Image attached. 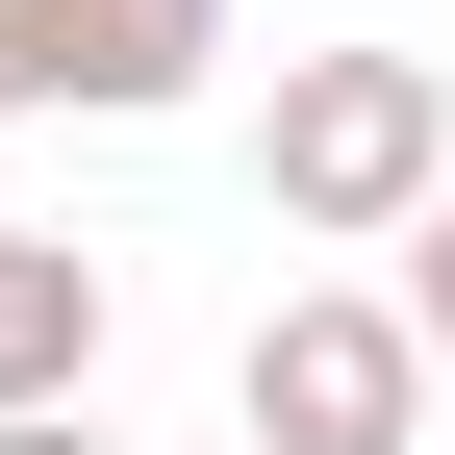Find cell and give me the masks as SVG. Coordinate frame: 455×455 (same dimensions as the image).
Returning a JSON list of instances; mask_svg holds the SVG:
<instances>
[{"instance_id": "obj_1", "label": "cell", "mask_w": 455, "mask_h": 455, "mask_svg": "<svg viewBox=\"0 0 455 455\" xmlns=\"http://www.w3.org/2000/svg\"><path fill=\"white\" fill-rule=\"evenodd\" d=\"M253 178H278L304 253H405V228L455 203V76H430V51H278Z\"/></svg>"}, {"instance_id": "obj_2", "label": "cell", "mask_w": 455, "mask_h": 455, "mask_svg": "<svg viewBox=\"0 0 455 455\" xmlns=\"http://www.w3.org/2000/svg\"><path fill=\"white\" fill-rule=\"evenodd\" d=\"M430 329L379 304V278H304V304L253 329V455H430Z\"/></svg>"}, {"instance_id": "obj_3", "label": "cell", "mask_w": 455, "mask_h": 455, "mask_svg": "<svg viewBox=\"0 0 455 455\" xmlns=\"http://www.w3.org/2000/svg\"><path fill=\"white\" fill-rule=\"evenodd\" d=\"M203 51H228V0H26V76H51V101H101V127L203 101Z\"/></svg>"}, {"instance_id": "obj_4", "label": "cell", "mask_w": 455, "mask_h": 455, "mask_svg": "<svg viewBox=\"0 0 455 455\" xmlns=\"http://www.w3.org/2000/svg\"><path fill=\"white\" fill-rule=\"evenodd\" d=\"M76 379H101V253L76 228H0V430L76 405Z\"/></svg>"}, {"instance_id": "obj_5", "label": "cell", "mask_w": 455, "mask_h": 455, "mask_svg": "<svg viewBox=\"0 0 455 455\" xmlns=\"http://www.w3.org/2000/svg\"><path fill=\"white\" fill-rule=\"evenodd\" d=\"M405 329H430V355H455V203L405 228Z\"/></svg>"}, {"instance_id": "obj_6", "label": "cell", "mask_w": 455, "mask_h": 455, "mask_svg": "<svg viewBox=\"0 0 455 455\" xmlns=\"http://www.w3.org/2000/svg\"><path fill=\"white\" fill-rule=\"evenodd\" d=\"M26 101H51V76H26V0H0V127H26Z\"/></svg>"}, {"instance_id": "obj_7", "label": "cell", "mask_w": 455, "mask_h": 455, "mask_svg": "<svg viewBox=\"0 0 455 455\" xmlns=\"http://www.w3.org/2000/svg\"><path fill=\"white\" fill-rule=\"evenodd\" d=\"M0 455H101V430H76V405H26V430H0Z\"/></svg>"}, {"instance_id": "obj_8", "label": "cell", "mask_w": 455, "mask_h": 455, "mask_svg": "<svg viewBox=\"0 0 455 455\" xmlns=\"http://www.w3.org/2000/svg\"><path fill=\"white\" fill-rule=\"evenodd\" d=\"M430 455H455V430H430Z\"/></svg>"}]
</instances>
